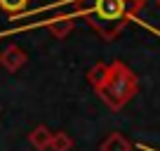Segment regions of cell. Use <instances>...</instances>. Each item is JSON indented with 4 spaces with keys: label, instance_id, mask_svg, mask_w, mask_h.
<instances>
[{
    "label": "cell",
    "instance_id": "6da1fadb",
    "mask_svg": "<svg viewBox=\"0 0 160 151\" xmlns=\"http://www.w3.org/2000/svg\"><path fill=\"white\" fill-rule=\"evenodd\" d=\"M137 87L139 85H137L134 73L122 61H113V64H108V78H106V83L97 92L101 95V99L108 106L120 109V106H125L137 95Z\"/></svg>",
    "mask_w": 160,
    "mask_h": 151
},
{
    "label": "cell",
    "instance_id": "7a4b0ae2",
    "mask_svg": "<svg viewBox=\"0 0 160 151\" xmlns=\"http://www.w3.org/2000/svg\"><path fill=\"white\" fill-rule=\"evenodd\" d=\"M125 12H127V0H94V14L101 21H111L115 26H125Z\"/></svg>",
    "mask_w": 160,
    "mask_h": 151
},
{
    "label": "cell",
    "instance_id": "3957f363",
    "mask_svg": "<svg viewBox=\"0 0 160 151\" xmlns=\"http://www.w3.org/2000/svg\"><path fill=\"white\" fill-rule=\"evenodd\" d=\"M26 52L21 50L19 45H7L5 50H2V55H0V66L5 71H10V73H17V71L21 69V66L26 64Z\"/></svg>",
    "mask_w": 160,
    "mask_h": 151
},
{
    "label": "cell",
    "instance_id": "277c9868",
    "mask_svg": "<svg viewBox=\"0 0 160 151\" xmlns=\"http://www.w3.org/2000/svg\"><path fill=\"white\" fill-rule=\"evenodd\" d=\"M52 135H54V132H50L45 125H38V128L28 135V142H31V146H33V149L45 151V149H50V144H52Z\"/></svg>",
    "mask_w": 160,
    "mask_h": 151
},
{
    "label": "cell",
    "instance_id": "5b68a950",
    "mask_svg": "<svg viewBox=\"0 0 160 151\" xmlns=\"http://www.w3.org/2000/svg\"><path fill=\"white\" fill-rule=\"evenodd\" d=\"M101 151H132V144L120 135V132H111V135L101 142Z\"/></svg>",
    "mask_w": 160,
    "mask_h": 151
},
{
    "label": "cell",
    "instance_id": "8992f818",
    "mask_svg": "<svg viewBox=\"0 0 160 151\" xmlns=\"http://www.w3.org/2000/svg\"><path fill=\"white\" fill-rule=\"evenodd\" d=\"M47 31H50L54 38L64 40L66 35L73 31V19H52V21H47Z\"/></svg>",
    "mask_w": 160,
    "mask_h": 151
},
{
    "label": "cell",
    "instance_id": "52a82bcc",
    "mask_svg": "<svg viewBox=\"0 0 160 151\" xmlns=\"http://www.w3.org/2000/svg\"><path fill=\"white\" fill-rule=\"evenodd\" d=\"M106 78H108V64H101V61H99V64H94L90 71H87V81L92 83L94 90H99V87L104 85Z\"/></svg>",
    "mask_w": 160,
    "mask_h": 151
},
{
    "label": "cell",
    "instance_id": "ba28073f",
    "mask_svg": "<svg viewBox=\"0 0 160 151\" xmlns=\"http://www.w3.org/2000/svg\"><path fill=\"white\" fill-rule=\"evenodd\" d=\"M50 149L52 151H71L73 149V139H71L66 132H54V135H52Z\"/></svg>",
    "mask_w": 160,
    "mask_h": 151
},
{
    "label": "cell",
    "instance_id": "9c48e42d",
    "mask_svg": "<svg viewBox=\"0 0 160 151\" xmlns=\"http://www.w3.org/2000/svg\"><path fill=\"white\" fill-rule=\"evenodd\" d=\"M26 5H28V0H0V7L5 12H10V14H17V12L26 10Z\"/></svg>",
    "mask_w": 160,
    "mask_h": 151
},
{
    "label": "cell",
    "instance_id": "30bf717a",
    "mask_svg": "<svg viewBox=\"0 0 160 151\" xmlns=\"http://www.w3.org/2000/svg\"><path fill=\"white\" fill-rule=\"evenodd\" d=\"M158 7H160V0H158Z\"/></svg>",
    "mask_w": 160,
    "mask_h": 151
}]
</instances>
